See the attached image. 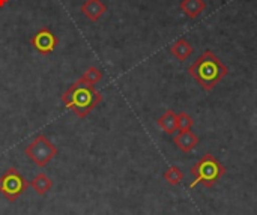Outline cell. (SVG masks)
<instances>
[{
    "mask_svg": "<svg viewBox=\"0 0 257 215\" xmlns=\"http://www.w3.org/2000/svg\"><path fill=\"white\" fill-rule=\"evenodd\" d=\"M188 72L205 90H212L229 74V68L211 50H206L188 68Z\"/></svg>",
    "mask_w": 257,
    "mask_h": 215,
    "instance_id": "1",
    "label": "cell"
},
{
    "mask_svg": "<svg viewBox=\"0 0 257 215\" xmlns=\"http://www.w3.org/2000/svg\"><path fill=\"white\" fill-rule=\"evenodd\" d=\"M63 104L74 112V115L80 119L86 118L93 109H96L102 101V93L96 92L95 87L86 86L78 80L72 83L66 92L62 95Z\"/></svg>",
    "mask_w": 257,
    "mask_h": 215,
    "instance_id": "2",
    "label": "cell"
},
{
    "mask_svg": "<svg viewBox=\"0 0 257 215\" xmlns=\"http://www.w3.org/2000/svg\"><path fill=\"white\" fill-rule=\"evenodd\" d=\"M191 175L194 176V181L190 184V188H194L197 184L211 188L226 175V167L212 154H205L191 167Z\"/></svg>",
    "mask_w": 257,
    "mask_h": 215,
    "instance_id": "3",
    "label": "cell"
},
{
    "mask_svg": "<svg viewBox=\"0 0 257 215\" xmlns=\"http://www.w3.org/2000/svg\"><path fill=\"white\" fill-rule=\"evenodd\" d=\"M27 188H29V182L15 167L8 169L0 176V194L11 203L17 202L18 197L23 193H26Z\"/></svg>",
    "mask_w": 257,
    "mask_h": 215,
    "instance_id": "4",
    "label": "cell"
},
{
    "mask_svg": "<svg viewBox=\"0 0 257 215\" xmlns=\"http://www.w3.org/2000/svg\"><path fill=\"white\" fill-rule=\"evenodd\" d=\"M24 154L39 167H45L56 155L57 148L53 145L51 140H48L44 134H38L30 145L26 146Z\"/></svg>",
    "mask_w": 257,
    "mask_h": 215,
    "instance_id": "5",
    "label": "cell"
},
{
    "mask_svg": "<svg viewBox=\"0 0 257 215\" xmlns=\"http://www.w3.org/2000/svg\"><path fill=\"white\" fill-rule=\"evenodd\" d=\"M32 48L41 56H48L54 51L57 45V36L47 27L39 29L30 39Z\"/></svg>",
    "mask_w": 257,
    "mask_h": 215,
    "instance_id": "6",
    "label": "cell"
},
{
    "mask_svg": "<svg viewBox=\"0 0 257 215\" xmlns=\"http://www.w3.org/2000/svg\"><path fill=\"white\" fill-rule=\"evenodd\" d=\"M80 11L89 21L96 23L107 12V5L102 0H84Z\"/></svg>",
    "mask_w": 257,
    "mask_h": 215,
    "instance_id": "7",
    "label": "cell"
},
{
    "mask_svg": "<svg viewBox=\"0 0 257 215\" xmlns=\"http://www.w3.org/2000/svg\"><path fill=\"white\" fill-rule=\"evenodd\" d=\"M173 143L176 145V148L179 151L188 154V152H191L199 145V137L191 130H184V131L178 133V136L175 137Z\"/></svg>",
    "mask_w": 257,
    "mask_h": 215,
    "instance_id": "8",
    "label": "cell"
},
{
    "mask_svg": "<svg viewBox=\"0 0 257 215\" xmlns=\"http://www.w3.org/2000/svg\"><path fill=\"white\" fill-rule=\"evenodd\" d=\"M170 51H172V54H173L179 62H184V60H187V59L194 53V48H193V45H191L187 39L179 38L178 41H175V42L172 44Z\"/></svg>",
    "mask_w": 257,
    "mask_h": 215,
    "instance_id": "9",
    "label": "cell"
},
{
    "mask_svg": "<svg viewBox=\"0 0 257 215\" xmlns=\"http://www.w3.org/2000/svg\"><path fill=\"white\" fill-rule=\"evenodd\" d=\"M29 187H30L35 193H38L39 196H44V194H47V193L53 188V179H51L50 176H47L45 173H39V175H36V176L30 181Z\"/></svg>",
    "mask_w": 257,
    "mask_h": 215,
    "instance_id": "10",
    "label": "cell"
},
{
    "mask_svg": "<svg viewBox=\"0 0 257 215\" xmlns=\"http://www.w3.org/2000/svg\"><path fill=\"white\" fill-rule=\"evenodd\" d=\"M157 122L158 127L167 134H173L175 131H178V113H175L172 109L166 110V113Z\"/></svg>",
    "mask_w": 257,
    "mask_h": 215,
    "instance_id": "11",
    "label": "cell"
},
{
    "mask_svg": "<svg viewBox=\"0 0 257 215\" xmlns=\"http://www.w3.org/2000/svg\"><path fill=\"white\" fill-rule=\"evenodd\" d=\"M205 9H206V3L203 0H182L181 2V11L191 20L197 18Z\"/></svg>",
    "mask_w": 257,
    "mask_h": 215,
    "instance_id": "12",
    "label": "cell"
},
{
    "mask_svg": "<svg viewBox=\"0 0 257 215\" xmlns=\"http://www.w3.org/2000/svg\"><path fill=\"white\" fill-rule=\"evenodd\" d=\"M102 71L99 69V68H96V66H89L86 71H84V74L78 78V81L80 83H83V84H86V86H92V87H95V84H98L101 80H102Z\"/></svg>",
    "mask_w": 257,
    "mask_h": 215,
    "instance_id": "13",
    "label": "cell"
},
{
    "mask_svg": "<svg viewBox=\"0 0 257 215\" xmlns=\"http://www.w3.org/2000/svg\"><path fill=\"white\" fill-rule=\"evenodd\" d=\"M164 181L169 185H179L184 181V172L178 166H172L164 172Z\"/></svg>",
    "mask_w": 257,
    "mask_h": 215,
    "instance_id": "14",
    "label": "cell"
},
{
    "mask_svg": "<svg viewBox=\"0 0 257 215\" xmlns=\"http://www.w3.org/2000/svg\"><path fill=\"white\" fill-rule=\"evenodd\" d=\"M194 125V121L190 115H187L185 112L178 113V130L184 131V130H191V127Z\"/></svg>",
    "mask_w": 257,
    "mask_h": 215,
    "instance_id": "15",
    "label": "cell"
},
{
    "mask_svg": "<svg viewBox=\"0 0 257 215\" xmlns=\"http://www.w3.org/2000/svg\"><path fill=\"white\" fill-rule=\"evenodd\" d=\"M8 3H9V0H0V9H3Z\"/></svg>",
    "mask_w": 257,
    "mask_h": 215,
    "instance_id": "16",
    "label": "cell"
}]
</instances>
